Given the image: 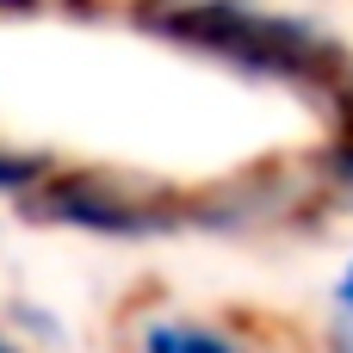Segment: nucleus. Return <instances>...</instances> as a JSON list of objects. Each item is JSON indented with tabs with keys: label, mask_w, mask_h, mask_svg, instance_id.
<instances>
[{
	"label": "nucleus",
	"mask_w": 353,
	"mask_h": 353,
	"mask_svg": "<svg viewBox=\"0 0 353 353\" xmlns=\"http://www.w3.org/2000/svg\"><path fill=\"white\" fill-rule=\"evenodd\" d=\"M137 31L155 43L199 56L236 81L310 93L316 105L335 99V87L353 74V50L310 12L267 6V0H137Z\"/></svg>",
	"instance_id": "1"
},
{
	"label": "nucleus",
	"mask_w": 353,
	"mask_h": 353,
	"mask_svg": "<svg viewBox=\"0 0 353 353\" xmlns=\"http://www.w3.org/2000/svg\"><path fill=\"white\" fill-rule=\"evenodd\" d=\"M31 223H56L93 242H161L192 230V192L124 168H50V180L19 205Z\"/></svg>",
	"instance_id": "2"
},
{
	"label": "nucleus",
	"mask_w": 353,
	"mask_h": 353,
	"mask_svg": "<svg viewBox=\"0 0 353 353\" xmlns=\"http://www.w3.org/2000/svg\"><path fill=\"white\" fill-rule=\"evenodd\" d=\"M137 353H248V341L199 316H149L137 329Z\"/></svg>",
	"instance_id": "3"
},
{
	"label": "nucleus",
	"mask_w": 353,
	"mask_h": 353,
	"mask_svg": "<svg viewBox=\"0 0 353 353\" xmlns=\"http://www.w3.org/2000/svg\"><path fill=\"white\" fill-rule=\"evenodd\" d=\"M310 180H316V199L329 211H353V137H329L310 161Z\"/></svg>",
	"instance_id": "4"
},
{
	"label": "nucleus",
	"mask_w": 353,
	"mask_h": 353,
	"mask_svg": "<svg viewBox=\"0 0 353 353\" xmlns=\"http://www.w3.org/2000/svg\"><path fill=\"white\" fill-rule=\"evenodd\" d=\"M6 323L31 329V335H37L43 347H62V341H68V329H62L56 316H43V310H37V298H6Z\"/></svg>",
	"instance_id": "5"
},
{
	"label": "nucleus",
	"mask_w": 353,
	"mask_h": 353,
	"mask_svg": "<svg viewBox=\"0 0 353 353\" xmlns=\"http://www.w3.org/2000/svg\"><path fill=\"white\" fill-rule=\"evenodd\" d=\"M329 304H335V316L353 323V254L341 261V273H335V285H329Z\"/></svg>",
	"instance_id": "6"
},
{
	"label": "nucleus",
	"mask_w": 353,
	"mask_h": 353,
	"mask_svg": "<svg viewBox=\"0 0 353 353\" xmlns=\"http://www.w3.org/2000/svg\"><path fill=\"white\" fill-rule=\"evenodd\" d=\"M323 347H329V353H353V323H347V316L329 323V341H323Z\"/></svg>",
	"instance_id": "7"
},
{
	"label": "nucleus",
	"mask_w": 353,
	"mask_h": 353,
	"mask_svg": "<svg viewBox=\"0 0 353 353\" xmlns=\"http://www.w3.org/2000/svg\"><path fill=\"white\" fill-rule=\"evenodd\" d=\"M50 0H0V19H31V12H43Z\"/></svg>",
	"instance_id": "8"
},
{
	"label": "nucleus",
	"mask_w": 353,
	"mask_h": 353,
	"mask_svg": "<svg viewBox=\"0 0 353 353\" xmlns=\"http://www.w3.org/2000/svg\"><path fill=\"white\" fill-rule=\"evenodd\" d=\"M0 353H25V341H19V335H12L6 323H0Z\"/></svg>",
	"instance_id": "9"
},
{
	"label": "nucleus",
	"mask_w": 353,
	"mask_h": 353,
	"mask_svg": "<svg viewBox=\"0 0 353 353\" xmlns=\"http://www.w3.org/2000/svg\"><path fill=\"white\" fill-rule=\"evenodd\" d=\"M56 6H68V12H93L99 0H56Z\"/></svg>",
	"instance_id": "10"
}]
</instances>
